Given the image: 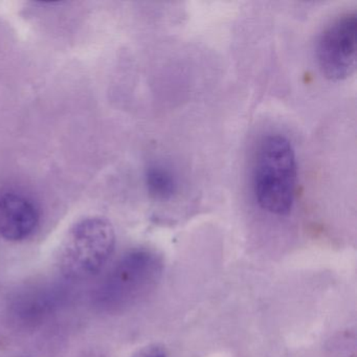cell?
I'll use <instances>...</instances> for the list:
<instances>
[{
    "mask_svg": "<svg viewBox=\"0 0 357 357\" xmlns=\"http://www.w3.org/2000/svg\"><path fill=\"white\" fill-rule=\"evenodd\" d=\"M298 165L291 142L281 135L262 139L252 169V189L261 208L278 216L289 214L296 196Z\"/></svg>",
    "mask_w": 357,
    "mask_h": 357,
    "instance_id": "obj_1",
    "label": "cell"
},
{
    "mask_svg": "<svg viewBox=\"0 0 357 357\" xmlns=\"http://www.w3.org/2000/svg\"><path fill=\"white\" fill-rule=\"evenodd\" d=\"M116 233L107 219L89 217L74 225L62 242L59 267L70 280L97 275L114 252Z\"/></svg>",
    "mask_w": 357,
    "mask_h": 357,
    "instance_id": "obj_2",
    "label": "cell"
},
{
    "mask_svg": "<svg viewBox=\"0 0 357 357\" xmlns=\"http://www.w3.org/2000/svg\"><path fill=\"white\" fill-rule=\"evenodd\" d=\"M356 11L336 16L321 32L317 59L321 74L332 81L346 80L356 68Z\"/></svg>",
    "mask_w": 357,
    "mask_h": 357,
    "instance_id": "obj_3",
    "label": "cell"
},
{
    "mask_svg": "<svg viewBox=\"0 0 357 357\" xmlns=\"http://www.w3.org/2000/svg\"><path fill=\"white\" fill-rule=\"evenodd\" d=\"M162 271V260L154 252H130L119 263L109 280L110 298L119 305L135 302L155 287Z\"/></svg>",
    "mask_w": 357,
    "mask_h": 357,
    "instance_id": "obj_4",
    "label": "cell"
},
{
    "mask_svg": "<svg viewBox=\"0 0 357 357\" xmlns=\"http://www.w3.org/2000/svg\"><path fill=\"white\" fill-rule=\"evenodd\" d=\"M39 213L29 198L13 192H0V236L22 241L38 227Z\"/></svg>",
    "mask_w": 357,
    "mask_h": 357,
    "instance_id": "obj_5",
    "label": "cell"
},
{
    "mask_svg": "<svg viewBox=\"0 0 357 357\" xmlns=\"http://www.w3.org/2000/svg\"><path fill=\"white\" fill-rule=\"evenodd\" d=\"M148 193L154 199L166 202L177 191V179L172 171L162 165H152L146 172Z\"/></svg>",
    "mask_w": 357,
    "mask_h": 357,
    "instance_id": "obj_6",
    "label": "cell"
},
{
    "mask_svg": "<svg viewBox=\"0 0 357 357\" xmlns=\"http://www.w3.org/2000/svg\"><path fill=\"white\" fill-rule=\"evenodd\" d=\"M131 357H167L166 351L158 344H149L139 349Z\"/></svg>",
    "mask_w": 357,
    "mask_h": 357,
    "instance_id": "obj_7",
    "label": "cell"
}]
</instances>
